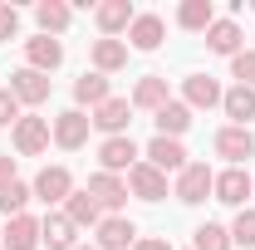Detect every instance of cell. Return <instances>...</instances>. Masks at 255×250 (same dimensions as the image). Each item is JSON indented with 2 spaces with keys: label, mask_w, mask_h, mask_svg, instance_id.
<instances>
[{
  "label": "cell",
  "mask_w": 255,
  "mask_h": 250,
  "mask_svg": "<svg viewBox=\"0 0 255 250\" xmlns=\"http://www.w3.org/2000/svg\"><path fill=\"white\" fill-rule=\"evenodd\" d=\"M211 187H216V172H211L206 162H187V167L177 172L172 196H177V201H187V206H196V201H206V196H211Z\"/></svg>",
  "instance_id": "cell-1"
},
{
  "label": "cell",
  "mask_w": 255,
  "mask_h": 250,
  "mask_svg": "<svg viewBox=\"0 0 255 250\" xmlns=\"http://www.w3.org/2000/svg\"><path fill=\"white\" fill-rule=\"evenodd\" d=\"M211 196L226 201V206H241V211H246V196H255V177L246 172V167H226V172H216Z\"/></svg>",
  "instance_id": "cell-2"
},
{
  "label": "cell",
  "mask_w": 255,
  "mask_h": 250,
  "mask_svg": "<svg viewBox=\"0 0 255 250\" xmlns=\"http://www.w3.org/2000/svg\"><path fill=\"white\" fill-rule=\"evenodd\" d=\"M89 127H94V118H89L84 108H69V113L54 118V142H59L64 152H79V147L89 142Z\"/></svg>",
  "instance_id": "cell-3"
},
{
  "label": "cell",
  "mask_w": 255,
  "mask_h": 250,
  "mask_svg": "<svg viewBox=\"0 0 255 250\" xmlns=\"http://www.w3.org/2000/svg\"><path fill=\"white\" fill-rule=\"evenodd\" d=\"M49 137H54V123H49V118H20V123H15V152L20 157H39L49 147Z\"/></svg>",
  "instance_id": "cell-4"
},
{
  "label": "cell",
  "mask_w": 255,
  "mask_h": 250,
  "mask_svg": "<svg viewBox=\"0 0 255 250\" xmlns=\"http://www.w3.org/2000/svg\"><path fill=\"white\" fill-rule=\"evenodd\" d=\"M34 196H39L44 206H64V201L74 196V177H69V167H44V172L34 177Z\"/></svg>",
  "instance_id": "cell-5"
},
{
  "label": "cell",
  "mask_w": 255,
  "mask_h": 250,
  "mask_svg": "<svg viewBox=\"0 0 255 250\" xmlns=\"http://www.w3.org/2000/svg\"><path fill=\"white\" fill-rule=\"evenodd\" d=\"M98 162H103V172H132L142 157H137V142L132 137H103V147H98Z\"/></svg>",
  "instance_id": "cell-6"
},
{
  "label": "cell",
  "mask_w": 255,
  "mask_h": 250,
  "mask_svg": "<svg viewBox=\"0 0 255 250\" xmlns=\"http://www.w3.org/2000/svg\"><path fill=\"white\" fill-rule=\"evenodd\" d=\"M128 123H132V98H108L103 108H94V127L108 137H128Z\"/></svg>",
  "instance_id": "cell-7"
},
{
  "label": "cell",
  "mask_w": 255,
  "mask_h": 250,
  "mask_svg": "<svg viewBox=\"0 0 255 250\" xmlns=\"http://www.w3.org/2000/svg\"><path fill=\"white\" fill-rule=\"evenodd\" d=\"M10 94L20 98V103H44V98H49V74H39V69H30V64H25V69H15V74H10Z\"/></svg>",
  "instance_id": "cell-8"
},
{
  "label": "cell",
  "mask_w": 255,
  "mask_h": 250,
  "mask_svg": "<svg viewBox=\"0 0 255 250\" xmlns=\"http://www.w3.org/2000/svg\"><path fill=\"white\" fill-rule=\"evenodd\" d=\"M137 246V226L128 216H103L98 221V250H132Z\"/></svg>",
  "instance_id": "cell-9"
},
{
  "label": "cell",
  "mask_w": 255,
  "mask_h": 250,
  "mask_svg": "<svg viewBox=\"0 0 255 250\" xmlns=\"http://www.w3.org/2000/svg\"><path fill=\"white\" fill-rule=\"evenodd\" d=\"M128 191H132L137 201H162V196H167V177H162L157 167L137 162V167L128 172Z\"/></svg>",
  "instance_id": "cell-10"
},
{
  "label": "cell",
  "mask_w": 255,
  "mask_h": 250,
  "mask_svg": "<svg viewBox=\"0 0 255 250\" xmlns=\"http://www.w3.org/2000/svg\"><path fill=\"white\" fill-rule=\"evenodd\" d=\"M147 167H157L162 177H167V172H182V167H187V147H182L177 137H152V142H147Z\"/></svg>",
  "instance_id": "cell-11"
},
{
  "label": "cell",
  "mask_w": 255,
  "mask_h": 250,
  "mask_svg": "<svg viewBox=\"0 0 255 250\" xmlns=\"http://www.w3.org/2000/svg\"><path fill=\"white\" fill-rule=\"evenodd\" d=\"M25 59H30V69L49 74V69L64 64V44L54 39V34H34V39H25Z\"/></svg>",
  "instance_id": "cell-12"
},
{
  "label": "cell",
  "mask_w": 255,
  "mask_h": 250,
  "mask_svg": "<svg viewBox=\"0 0 255 250\" xmlns=\"http://www.w3.org/2000/svg\"><path fill=\"white\" fill-rule=\"evenodd\" d=\"M216 152H221L231 167H241L246 157H255V137H251V127H221V132H216Z\"/></svg>",
  "instance_id": "cell-13"
},
{
  "label": "cell",
  "mask_w": 255,
  "mask_h": 250,
  "mask_svg": "<svg viewBox=\"0 0 255 250\" xmlns=\"http://www.w3.org/2000/svg\"><path fill=\"white\" fill-rule=\"evenodd\" d=\"M84 191L94 196L98 206H108V211H118V206L128 201V182H123V177H113V172H94Z\"/></svg>",
  "instance_id": "cell-14"
},
{
  "label": "cell",
  "mask_w": 255,
  "mask_h": 250,
  "mask_svg": "<svg viewBox=\"0 0 255 250\" xmlns=\"http://www.w3.org/2000/svg\"><path fill=\"white\" fill-rule=\"evenodd\" d=\"M74 236H79V226L64 216V211H49V216L39 221V241L49 250H74Z\"/></svg>",
  "instance_id": "cell-15"
},
{
  "label": "cell",
  "mask_w": 255,
  "mask_h": 250,
  "mask_svg": "<svg viewBox=\"0 0 255 250\" xmlns=\"http://www.w3.org/2000/svg\"><path fill=\"white\" fill-rule=\"evenodd\" d=\"M94 20H98V30H103V39H113L118 30H128V25L137 20V10H132L128 0H103L94 10Z\"/></svg>",
  "instance_id": "cell-16"
},
{
  "label": "cell",
  "mask_w": 255,
  "mask_h": 250,
  "mask_svg": "<svg viewBox=\"0 0 255 250\" xmlns=\"http://www.w3.org/2000/svg\"><path fill=\"white\" fill-rule=\"evenodd\" d=\"M0 246L5 250H34L39 246V221L34 216H10V226L0 231Z\"/></svg>",
  "instance_id": "cell-17"
},
{
  "label": "cell",
  "mask_w": 255,
  "mask_h": 250,
  "mask_svg": "<svg viewBox=\"0 0 255 250\" xmlns=\"http://www.w3.org/2000/svg\"><path fill=\"white\" fill-rule=\"evenodd\" d=\"M221 108H226V118H231V127H251L255 118V89H226L221 94Z\"/></svg>",
  "instance_id": "cell-18"
},
{
  "label": "cell",
  "mask_w": 255,
  "mask_h": 250,
  "mask_svg": "<svg viewBox=\"0 0 255 250\" xmlns=\"http://www.w3.org/2000/svg\"><path fill=\"white\" fill-rule=\"evenodd\" d=\"M162 15H137V20H132V25H128V39H132V49H142V54H152V49H157L162 44Z\"/></svg>",
  "instance_id": "cell-19"
},
{
  "label": "cell",
  "mask_w": 255,
  "mask_h": 250,
  "mask_svg": "<svg viewBox=\"0 0 255 250\" xmlns=\"http://www.w3.org/2000/svg\"><path fill=\"white\" fill-rule=\"evenodd\" d=\"M182 103H187V108H216V103H221V84H216L211 74H191Z\"/></svg>",
  "instance_id": "cell-20"
},
{
  "label": "cell",
  "mask_w": 255,
  "mask_h": 250,
  "mask_svg": "<svg viewBox=\"0 0 255 250\" xmlns=\"http://www.w3.org/2000/svg\"><path fill=\"white\" fill-rule=\"evenodd\" d=\"M206 49L236 59V54H241V25H236V20H216V25L206 30Z\"/></svg>",
  "instance_id": "cell-21"
},
{
  "label": "cell",
  "mask_w": 255,
  "mask_h": 250,
  "mask_svg": "<svg viewBox=\"0 0 255 250\" xmlns=\"http://www.w3.org/2000/svg\"><path fill=\"white\" fill-rule=\"evenodd\" d=\"M162 103H172V94H167V79H162V74L137 79V89H132V108H152V113H157Z\"/></svg>",
  "instance_id": "cell-22"
},
{
  "label": "cell",
  "mask_w": 255,
  "mask_h": 250,
  "mask_svg": "<svg viewBox=\"0 0 255 250\" xmlns=\"http://www.w3.org/2000/svg\"><path fill=\"white\" fill-rule=\"evenodd\" d=\"M108 74H84V79H79V84H74V103H79V108H84V103H89V108H103V103H108Z\"/></svg>",
  "instance_id": "cell-23"
},
{
  "label": "cell",
  "mask_w": 255,
  "mask_h": 250,
  "mask_svg": "<svg viewBox=\"0 0 255 250\" xmlns=\"http://www.w3.org/2000/svg\"><path fill=\"white\" fill-rule=\"evenodd\" d=\"M187 127H191V108H187V103L172 98V103L157 108V137H182Z\"/></svg>",
  "instance_id": "cell-24"
},
{
  "label": "cell",
  "mask_w": 255,
  "mask_h": 250,
  "mask_svg": "<svg viewBox=\"0 0 255 250\" xmlns=\"http://www.w3.org/2000/svg\"><path fill=\"white\" fill-rule=\"evenodd\" d=\"M64 216H69L79 231H84V226H98V221H103V206H98L89 191H74V196L64 201Z\"/></svg>",
  "instance_id": "cell-25"
},
{
  "label": "cell",
  "mask_w": 255,
  "mask_h": 250,
  "mask_svg": "<svg viewBox=\"0 0 255 250\" xmlns=\"http://www.w3.org/2000/svg\"><path fill=\"white\" fill-rule=\"evenodd\" d=\"M128 64V44L123 39H94V69L98 74H118Z\"/></svg>",
  "instance_id": "cell-26"
},
{
  "label": "cell",
  "mask_w": 255,
  "mask_h": 250,
  "mask_svg": "<svg viewBox=\"0 0 255 250\" xmlns=\"http://www.w3.org/2000/svg\"><path fill=\"white\" fill-rule=\"evenodd\" d=\"M34 20H39V30H44V34H64V30H69V20H74V10L59 5V0H39V5H34Z\"/></svg>",
  "instance_id": "cell-27"
},
{
  "label": "cell",
  "mask_w": 255,
  "mask_h": 250,
  "mask_svg": "<svg viewBox=\"0 0 255 250\" xmlns=\"http://www.w3.org/2000/svg\"><path fill=\"white\" fill-rule=\"evenodd\" d=\"M177 25H182V30H211V25H216L211 0H187V5L177 10Z\"/></svg>",
  "instance_id": "cell-28"
},
{
  "label": "cell",
  "mask_w": 255,
  "mask_h": 250,
  "mask_svg": "<svg viewBox=\"0 0 255 250\" xmlns=\"http://www.w3.org/2000/svg\"><path fill=\"white\" fill-rule=\"evenodd\" d=\"M191 250H231V231H226V226H216V221H206V226H196Z\"/></svg>",
  "instance_id": "cell-29"
},
{
  "label": "cell",
  "mask_w": 255,
  "mask_h": 250,
  "mask_svg": "<svg viewBox=\"0 0 255 250\" xmlns=\"http://www.w3.org/2000/svg\"><path fill=\"white\" fill-rule=\"evenodd\" d=\"M34 196V187H25V182H15V187L0 191V216H25V201Z\"/></svg>",
  "instance_id": "cell-30"
},
{
  "label": "cell",
  "mask_w": 255,
  "mask_h": 250,
  "mask_svg": "<svg viewBox=\"0 0 255 250\" xmlns=\"http://www.w3.org/2000/svg\"><path fill=\"white\" fill-rule=\"evenodd\" d=\"M231 246H255V206L236 211V221H231Z\"/></svg>",
  "instance_id": "cell-31"
},
{
  "label": "cell",
  "mask_w": 255,
  "mask_h": 250,
  "mask_svg": "<svg viewBox=\"0 0 255 250\" xmlns=\"http://www.w3.org/2000/svg\"><path fill=\"white\" fill-rule=\"evenodd\" d=\"M231 79H241V89H255V49H241L231 59Z\"/></svg>",
  "instance_id": "cell-32"
},
{
  "label": "cell",
  "mask_w": 255,
  "mask_h": 250,
  "mask_svg": "<svg viewBox=\"0 0 255 250\" xmlns=\"http://www.w3.org/2000/svg\"><path fill=\"white\" fill-rule=\"evenodd\" d=\"M20 123V98L10 94V89H0V127Z\"/></svg>",
  "instance_id": "cell-33"
},
{
  "label": "cell",
  "mask_w": 255,
  "mask_h": 250,
  "mask_svg": "<svg viewBox=\"0 0 255 250\" xmlns=\"http://www.w3.org/2000/svg\"><path fill=\"white\" fill-rule=\"evenodd\" d=\"M15 34H20V15H15V5H0V39L10 44Z\"/></svg>",
  "instance_id": "cell-34"
},
{
  "label": "cell",
  "mask_w": 255,
  "mask_h": 250,
  "mask_svg": "<svg viewBox=\"0 0 255 250\" xmlns=\"http://www.w3.org/2000/svg\"><path fill=\"white\" fill-rule=\"evenodd\" d=\"M5 187H15V157L10 152H0V191Z\"/></svg>",
  "instance_id": "cell-35"
},
{
  "label": "cell",
  "mask_w": 255,
  "mask_h": 250,
  "mask_svg": "<svg viewBox=\"0 0 255 250\" xmlns=\"http://www.w3.org/2000/svg\"><path fill=\"white\" fill-rule=\"evenodd\" d=\"M132 250H172V246H167V241H157V236H147V241H137Z\"/></svg>",
  "instance_id": "cell-36"
},
{
  "label": "cell",
  "mask_w": 255,
  "mask_h": 250,
  "mask_svg": "<svg viewBox=\"0 0 255 250\" xmlns=\"http://www.w3.org/2000/svg\"><path fill=\"white\" fill-rule=\"evenodd\" d=\"M74 250H94V246H74Z\"/></svg>",
  "instance_id": "cell-37"
}]
</instances>
